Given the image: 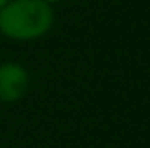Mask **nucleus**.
Segmentation results:
<instances>
[{
	"mask_svg": "<svg viewBox=\"0 0 150 148\" xmlns=\"http://www.w3.org/2000/svg\"><path fill=\"white\" fill-rule=\"evenodd\" d=\"M42 2H46V4H50V6H53V4H59V2H63V0H42Z\"/></svg>",
	"mask_w": 150,
	"mask_h": 148,
	"instance_id": "obj_3",
	"label": "nucleus"
},
{
	"mask_svg": "<svg viewBox=\"0 0 150 148\" xmlns=\"http://www.w3.org/2000/svg\"><path fill=\"white\" fill-rule=\"evenodd\" d=\"M30 85V76L23 65L6 61L0 63V103L13 104L27 95Z\"/></svg>",
	"mask_w": 150,
	"mask_h": 148,
	"instance_id": "obj_2",
	"label": "nucleus"
},
{
	"mask_svg": "<svg viewBox=\"0 0 150 148\" xmlns=\"http://www.w3.org/2000/svg\"><path fill=\"white\" fill-rule=\"evenodd\" d=\"M6 2H8V0H0V8H2V6H4Z\"/></svg>",
	"mask_w": 150,
	"mask_h": 148,
	"instance_id": "obj_4",
	"label": "nucleus"
},
{
	"mask_svg": "<svg viewBox=\"0 0 150 148\" xmlns=\"http://www.w3.org/2000/svg\"><path fill=\"white\" fill-rule=\"evenodd\" d=\"M55 23L53 6L42 0H8L0 8V34L13 42L46 36Z\"/></svg>",
	"mask_w": 150,
	"mask_h": 148,
	"instance_id": "obj_1",
	"label": "nucleus"
}]
</instances>
